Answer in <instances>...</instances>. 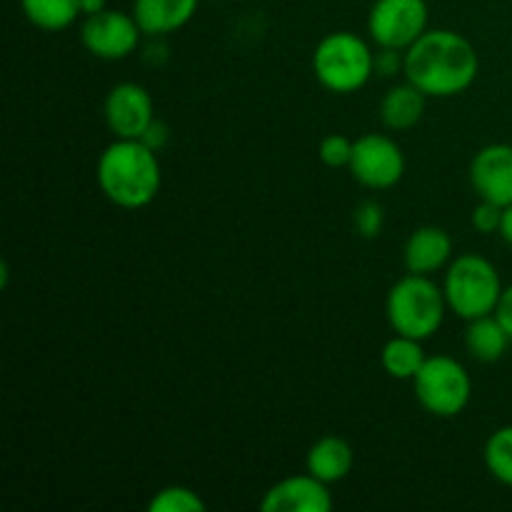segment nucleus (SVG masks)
<instances>
[{"label":"nucleus","instance_id":"1","mask_svg":"<svg viewBox=\"0 0 512 512\" xmlns=\"http://www.w3.org/2000/svg\"><path fill=\"white\" fill-rule=\"evenodd\" d=\"M403 73L428 98H455L473 88L480 58L465 35L455 30H425L405 50Z\"/></svg>","mask_w":512,"mask_h":512},{"label":"nucleus","instance_id":"2","mask_svg":"<svg viewBox=\"0 0 512 512\" xmlns=\"http://www.w3.org/2000/svg\"><path fill=\"white\" fill-rule=\"evenodd\" d=\"M98 185L105 198L125 210L145 208L163 185L158 150L135 138H115L98 158Z\"/></svg>","mask_w":512,"mask_h":512},{"label":"nucleus","instance_id":"3","mask_svg":"<svg viewBox=\"0 0 512 512\" xmlns=\"http://www.w3.org/2000/svg\"><path fill=\"white\" fill-rule=\"evenodd\" d=\"M313 73L330 93H355L365 88L375 73V53L360 35L335 30L315 45Z\"/></svg>","mask_w":512,"mask_h":512},{"label":"nucleus","instance_id":"4","mask_svg":"<svg viewBox=\"0 0 512 512\" xmlns=\"http://www.w3.org/2000/svg\"><path fill=\"white\" fill-rule=\"evenodd\" d=\"M448 310L443 288L430 275L408 273L390 288L388 320L398 335L428 340L440 330Z\"/></svg>","mask_w":512,"mask_h":512},{"label":"nucleus","instance_id":"5","mask_svg":"<svg viewBox=\"0 0 512 512\" xmlns=\"http://www.w3.org/2000/svg\"><path fill=\"white\" fill-rule=\"evenodd\" d=\"M443 293L448 308L458 318L475 320L495 313L500 295H503V283H500L498 268L488 258L465 253L448 265Z\"/></svg>","mask_w":512,"mask_h":512},{"label":"nucleus","instance_id":"6","mask_svg":"<svg viewBox=\"0 0 512 512\" xmlns=\"http://www.w3.org/2000/svg\"><path fill=\"white\" fill-rule=\"evenodd\" d=\"M415 398L435 418H455L463 413L473 395L468 370L450 355H433L413 378Z\"/></svg>","mask_w":512,"mask_h":512},{"label":"nucleus","instance_id":"7","mask_svg":"<svg viewBox=\"0 0 512 512\" xmlns=\"http://www.w3.org/2000/svg\"><path fill=\"white\" fill-rule=\"evenodd\" d=\"M425 0H375L368 15L370 38L380 48L408 50L428 30Z\"/></svg>","mask_w":512,"mask_h":512},{"label":"nucleus","instance_id":"8","mask_svg":"<svg viewBox=\"0 0 512 512\" xmlns=\"http://www.w3.org/2000/svg\"><path fill=\"white\" fill-rule=\"evenodd\" d=\"M350 173L360 185L370 190H388L398 185L405 175V155L393 138L368 133L355 140Z\"/></svg>","mask_w":512,"mask_h":512},{"label":"nucleus","instance_id":"9","mask_svg":"<svg viewBox=\"0 0 512 512\" xmlns=\"http://www.w3.org/2000/svg\"><path fill=\"white\" fill-rule=\"evenodd\" d=\"M140 30L135 15L120 10H100L95 15H85L80 25V40L93 58L123 60L140 45Z\"/></svg>","mask_w":512,"mask_h":512},{"label":"nucleus","instance_id":"10","mask_svg":"<svg viewBox=\"0 0 512 512\" xmlns=\"http://www.w3.org/2000/svg\"><path fill=\"white\" fill-rule=\"evenodd\" d=\"M103 115L115 138L140 140L155 120L153 98L143 85L118 83L105 95Z\"/></svg>","mask_w":512,"mask_h":512},{"label":"nucleus","instance_id":"11","mask_svg":"<svg viewBox=\"0 0 512 512\" xmlns=\"http://www.w3.org/2000/svg\"><path fill=\"white\" fill-rule=\"evenodd\" d=\"M470 185L480 200L498 205L512 203V145L493 143L475 153L470 163Z\"/></svg>","mask_w":512,"mask_h":512},{"label":"nucleus","instance_id":"12","mask_svg":"<svg viewBox=\"0 0 512 512\" xmlns=\"http://www.w3.org/2000/svg\"><path fill=\"white\" fill-rule=\"evenodd\" d=\"M263 512H330L333 510V495L328 483L318 480L315 475H293L265 493L260 500Z\"/></svg>","mask_w":512,"mask_h":512},{"label":"nucleus","instance_id":"13","mask_svg":"<svg viewBox=\"0 0 512 512\" xmlns=\"http://www.w3.org/2000/svg\"><path fill=\"white\" fill-rule=\"evenodd\" d=\"M450 258H453V238L448 235V230L438 228V225H423V228L413 230L405 243L403 260L408 273L433 275L445 268Z\"/></svg>","mask_w":512,"mask_h":512},{"label":"nucleus","instance_id":"14","mask_svg":"<svg viewBox=\"0 0 512 512\" xmlns=\"http://www.w3.org/2000/svg\"><path fill=\"white\" fill-rule=\"evenodd\" d=\"M200 0H135L133 15L145 35H168L185 28Z\"/></svg>","mask_w":512,"mask_h":512},{"label":"nucleus","instance_id":"15","mask_svg":"<svg viewBox=\"0 0 512 512\" xmlns=\"http://www.w3.org/2000/svg\"><path fill=\"white\" fill-rule=\"evenodd\" d=\"M353 463V448L338 435H325L308 450V473L328 485L348 478Z\"/></svg>","mask_w":512,"mask_h":512},{"label":"nucleus","instance_id":"16","mask_svg":"<svg viewBox=\"0 0 512 512\" xmlns=\"http://www.w3.org/2000/svg\"><path fill=\"white\" fill-rule=\"evenodd\" d=\"M512 338L508 330L503 328L495 313L483 315V318L468 320V330H465V348L480 363H498L505 353Z\"/></svg>","mask_w":512,"mask_h":512},{"label":"nucleus","instance_id":"17","mask_svg":"<svg viewBox=\"0 0 512 512\" xmlns=\"http://www.w3.org/2000/svg\"><path fill=\"white\" fill-rule=\"evenodd\" d=\"M425 100L428 95L415 88L413 83L398 85V88L388 90L380 103V118L390 130H410L423 120Z\"/></svg>","mask_w":512,"mask_h":512},{"label":"nucleus","instance_id":"18","mask_svg":"<svg viewBox=\"0 0 512 512\" xmlns=\"http://www.w3.org/2000/svg\"><path fill=\"white\" fill-rule=\"evenodd\" d=\"M428 360L423 350V340L408 338V335H398L385 343L383 353H380V363H383L385 373L395 380H413L423 363Z\"/></svg>","mask_w":512,"mask_h":512},{"label":"nucleus","instance_id":"19","mask_svg":"<svg viewBox=\"0 0 512 512\" xmlns=\"http://www.w3.org/2000/svg\"><path fill=\"white\" fill-rule=\"evenodd\" d=\"M20 8L35 28L48 33L70 28L83 15L80 0H20Z\"/></svg>","mask_w":512,"mask_h":512},{"label":"nucleus","instance_id":"20","mask_svg":"<svg viewBox=\"0 0 512 512\" xmlns=\"http://www.w3.org/2000/svg\"><path fill=\"white\" fill-rule=\"evenodd\" d=\"M485 465L490 475L512 488V425L498 428L485 443Z\"/></svg>","mask_w":512,"mask_h":512},{"label":"nucleus","instance_id":"21","mask_svg":"<svg viewBox=\"0 0 512 512\" xmlns=\"http://www.w3.org/2000/svg\"><path fill=\"white\" fill-rule=\"evenodd\" d=\"M205 508H208L205 500L185 485H168L158 490L148 503L150 512H203Z\"/></svg>","mask_w":512,"mask_h":512},{"label":"nucleus","instance_id":"22","mask_svg":"<svg viewBox=\"0 0 512 512\" xmlns=\"http://www.w3.org/2000/svg\"><path fill=\"white\" fill-rule=\"evenodd\" d=\"M353 145L355 140H348L340 133L325 135V138L320 140L318 155L328 168H348L350 158H353Z\"/></svg>","mask_w":512,"mask_h":512},{"label":"nucleus","instance_id":"23","mask_svg":"<svg viewBox=\"0 0 512 512\" xmlns=\"http://www.w3.org/2000/svg\"><path fill=\"white\" fill-rule=\"evenodd\" d=\"M383 223H385L383 205L375 203V200H363V203L355 208L353 213L355 233L363 235V238H378L380 230H383Z\"/></svg>","mask_w":512,"mask_h":512},{"label":"nucleus","instance_id":"24","mask_svg":"<svg viewBox=\"0 0 512 512\" xmlns=\"http://www.w3.org/2000/svg\"><path fill=\"white\" fill-rule=\"evenodd\" d=\"M500 220H503V205L490 203V200H480V203L475 205L470 223H473V228L478 230V233L490 235L498 233Z\"/></svg>","mask_w":512,"mask_h":512},{"label":"nucleus","instance_id":"25","mask_svg":"<svg viewBox=\"0 0 512 512\" xmlns=\"http://www.w3.org/2000/svg\"><path fill=\"white\" fill-rule=\"evenodd\" d=\"M405 65V58H400V50L383 48V53L375 55V70L383 75H395L400 73V68Z\"/></svg>","mask_w":512,"mask_h":512},{"label":"nucleus","instance_id":"26","mask_svg":"<svg viewBox=\"0 0 512 512\" xmlns=\"http://www.w3.org/2000/svg\"><path fill=\"white\" fill-rule=\"evenodd\" d=\"M495 318L503 323V328L508 330V335L512 338V285L503 288V295L498 300V308H495Z\"/></svg>","mask_w":512,"mask_h":512},{"label":"nucleus","instance_id":"27","mask_svg":"<svg viewBox=\"0 0 512 512\" xmlns=\"http://www.w3.org/2000/svg\"><path fill=\"white\" fill-rule=\"evenodd\" d=\"M140 140H143L145 145H150V148H153V150H160L165 143H168V125H163V123H158V120H153V125H150L148 130H145V135Z\"/></svg>","mask_w":512,"mask_h":512},{"label":"nucleus","instance_id":"28","mask_svg":"<svg viewBox=\"0 0 512 512\" xmlns=\"http://www.w3.org/2000/svg\"><path fill=\"white\" fill-rule=\"evenodd\" d=\"M500 238L505 240V243L512 245V203L505 205L503 208V220H500Z\"/></svg>","mask_w":512,"mask_h":512},{"label":"nucleus","instance_id":"29","mask_svg":"<svg viewBox=\"0 0 512 512\" xmlns=\"http://www.w3.org/2000/svg\"><path fill=\"white\" fill-rule=\"evenodd\" d=\"M80 8H83V15H95L100 10H105V0H80Z\"/></svg>","mask_w":512,"mask_h":512}]
</instances>
